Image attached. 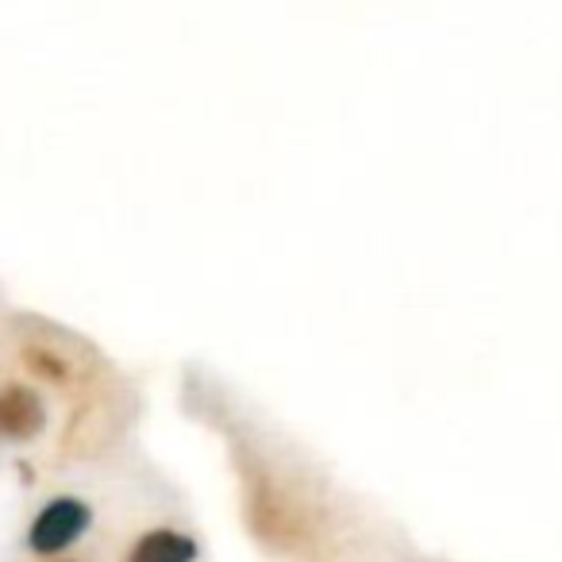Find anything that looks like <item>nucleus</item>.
<instances>
[{"instance_id": "nucleus-1", "label": "nucleus", "mask_w": 562, "mask_h": 562, "mask_svg": "<svg viewBox=\"0 0 562 562\" xmlns=\"http://www.w3.org/2000/svg\"><path fill=\"white\" fill-rule=\"evenodd\" d=\"M89 505L78 497H55L40 516H35L32 531H27V547L35 554H58L89 528Z\"/></svg>"}, {"instance_id": "nucleus-2", "label": "nucleus", "mask_w": 562, "mask_h": 562, "mask_svg": "<svg viewBox=\"0 0 562 562\" xmlns=\"http://www.w3.org/2000/svg\"><path fill=\"white\" fill-rule=\"evenodd\" d=\"M47 424L43 401L35 390L12 382L0 390V439H35Z\"/></svg>"}, {"instance_id": "nucleus-3", "label": "nucleus", "mask_w": 562, "mask_h": 562, "mask_svg": "<svg viewBox=\"0 0 562 562\" xmlns=\"http://www.w3.org/2000/svg\"><path fill=\"white\" fill-rule=\"evenodd\" d=\"M196 543L193 536L173 528H155L147 536H139V543L127 551V562H193Z\"/></svg>"}, {"instance_id": "nucleus-4", "label": "nucleus", "mask_w": 562, "mask_h": 562, "mask_svg": "<svg viewBox=\"0 0 562 562\" xmlns=\"http://www.w3.org/2000/svg\"><path fill=\"white\" fill-rule=\"evenodd\" d=\"M27 367H32L35 378H43V382H55V385H66V378H70V362L63 359L58 351H50V347H27L24 351Z\"/></svg>"}]
</instances>
